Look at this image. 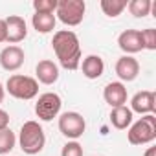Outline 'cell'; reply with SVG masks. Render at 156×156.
<instances>
[{
    "mask_svg": "<svg viewBox=\"0 0 156 156\" xmlns=\"http://www.w3.org/2000/svg\"><path fill=\"white\" fill-rule=\"evenodd\" d=\"M53 51L64 70H77L81 64V44L72 30H59L51 39Z\"/></svg>",
    "mask_w": 156,
    "mask_h": 156,
    "instance_id": "6da1fadb",
    "label": "cell"
},
{
    "mask_svg": "<svg viewBox=\"0 0 156 156\" xmlns=\"http://www.w3.org/2000/svg\"><path fill=\"white\" fill-rule=\"evenodd\" d=\"M61 107H62V101H61L59 94H55V92H44V94L39 96V99L35 103V114L42 121H51L53 118L59 116Z\"/></svg>",
    "mask_w": 156,
    "mask_h": 156,
    "instance_id": "52a82bcc",
    "label": "cell"
},
{
    "mask_svg": "<svg viewBox=\"0 0 156 156\" xmlns=\"http://www.w3.org/2000/svg\"><path fill=\"white\" fill-rule=\"evenodd\" d=\"M143 156H156V147H149Z\"/></svg>",
    "mask_w": 156,
    "mask_h": 156,
    "instance_id": "484cf974",
    "label": "cell"
},
{
    "mask_svg": "<svg viewBox=\"0 0 156 156\" xmlns=\"http://www.w3.org/2000/svg\"><path fill=\"white\" fill-rule=\"evenodd\" d=\"M103 98H105V101H107L112 108L123 107V105L127 103V88H125V85H123L121 81H112V83H108V85L105 87Z\"/></svg>",
    "mask_w": 156,
    "mask_h": 156,
    "instance_id": "5bb4252c",
    "label": "cell"
},
{
    "mask_svg": "<svg viewBox=\"0 0 156 156\" xmlns=\"http://www.w3.org/2000/svg\"><path fill=\"white\" fill-rule=\"evenodd\" d=\"M4 98H6V88H4V85H2V83H0V105H2Z\"/></svg>",
    "mask_w": 156,
    "mask_h": 156,
    "instance_id": "4316f807",
    "label": "cell"
},
{
    "mask_svg": "<svg viewBox=\"0 0 156 156\" xmlns=\"http://www.w3.org/2000/svg\"><path fill=\"white\" fill-rule=\"evenodd\" d=\"M156 110V94L152 90H141L132 96L130 99V112H138L141 116L145 114H154Z\"/></svg>",
    "mask_w": 156,
    "mask_h": 156,
    "instance_id": "9c48e42d",
    "label": "cell"
},
{
    "mask_svg": "<svg viewBox=\"0 0 156 156\" xmlns=\"http://www.w3.org/2000/svg\"><path fill=\"white\" fill-rule=\"evenodd\" d=\"M15 143H17V138H15V132L9 127L0 130V154L11 152L15 149Z\"/></svg>",
    "mask_w": 156,
    "mask_h": 156,
    "instance_id": "ffe728a7",
    "label": "cell"
},
{
    "mask_svg": "<svg viewBox=\"0 0 156 156\" xmlns=\"http://www.w3.org/2000/svg\"><path fill=\"white\" fill-rule=\"evenodd\" d=\"M138 73H140V62L132 55H123V57L118 59V62H116V75L121 81L130 83V81H134L138 77Z\"/></svg>",
    "mask_w": 156,
    "mask_h": 156,
    "instance_id": "8fae6325",
    "label": "cell"
},
{
    "mask_svg": "<svg viewBox=\"0 0 156 156\" xmlns=\"http://www.w3.org/2000/svg\"><path fill=\"white\" fill-rule=\"evenodd\" d=\"M19 145H20L22 152H26L30 156L39 154L46 145V136H44L42 127L37 121H26L19 132Z\"/></svg>",
    "mask_w": 156,
    "mask_h": 156,
    "instance_id": "7a4b0ae2",
    "label": "cell"
},
{
    "mask_svg": "<svg viewBox=\"0 0 156 156\" xmlns=\"http://www.w3.org/2000/svg\"><path fill=\"white\" fill-rule=\"evenodd\" d=\"M83 154H85V151L79 141H68V143H64V147L61 151V156H83Z\"/></svg>",
    "mask_w": 156,
    "mask_h": 156,
    "instance_id": "603a6c76",
    "label": "cell"
},
{
    "mask_svg": "<svg viewBox=\"0 0 156 156\" xmlns=\"http://www.w3.org/2000/svg\"><path fill=\"white\" fill-rule=\"evenodd\" d=\"M6 20V30H8V35H6V42H11V44H17V42H22L26 37H28V26H26V20L19 15H9Z\"/></svg>",
    "mask_w": 156,
    "mask_h": 156,
    "instance_id": "30bf717a",
    "label": "cell"
},
{
    "mask_svg": "<svg viewBox=\"0 0 156 156\" xmlns=\"http://www.w3.org/2000/svg\"><path fill=\"white\" fill-rule=\"evenodd\" d=\"M83 70V75L87 79H99L105 72V62L99 55H88L83 59V62L79 64Z\"/></svg>",
    "mask_w": 156,
    "mask_h": 156,
    "instance_id": "9a60e30c",
    "label": "cell"
},
{
    "mask_svg": "<svg viewBox=\"0 0 156 156\" xmlns=\"http://www.w3.org/2000/svg\"><path fill=\"white\" fill-rule=\"evenodd\" d=\"M8 127H9V114L4 108H0V130L8 129Z\"/></svg>",
    "mask_w": 156,
    "mask_h": 156,
    "instance_id": "cb8c5ba5",
    "label": "cell"
},
{
    "mask_svg": "<svg viewBox=\"0 0 156 156\" xmlns=\"http://www.w3.org/2000/svg\"><path fill=\"white\" fill-rule=\"evenodd\" d=\"M6 35H8L6 20H4V19H0V42H6Z\"/></svg>",
    "mask_w": 156,
    "mask_h": 156,
    "instance_id": "d4e9b609",
    "label": "cell"
},
{
    "mask_svg": "<svg viewBox=\"0 0 156 156\" xmlns=\"http://www.w3.org/2000/svg\"><path fill=\"white\" fill-rule=\"evenodd\" d=\"M140 35H141L143 50L154 51V50H156V30H154V28H147V30H141Z\"/></svg>",
    "mask_w": 156,
    "mask_h": 156,
    "instance_id": "44dd1931",
    "label": "cell"
},
{
    "mask_svg": "<svg viewBox=\"0 0 156 156\" xmlns=\"http://www.w3.org/2000/svg\"><path fill=\"white\" fill-rule=\"evenodd\" d=\"M118 46L125 51V55H134V53L141 51L143 50V44H141L140 30H125L123 33H119Z\"/></svg>",
    "mask_w": 156,
    "mask_h": 156,
    "instance_id": "7c38bea8",
    "label": "cell"
},
{
    "mask_svg": "<svg viewBox=\"0 0 156 156\" xmlns=\"http://www.w3.org/2000/svg\"><path fill=\"white\" fill-rule=\"evenodd\" d=\"M31 24H33V30L37 33H50L55 30L57 19L53 13H35L31 17Z\"/></svg>",
    "mask_w": 156,
    "mask_h": 156,
    "instance_id": "e0dca14e",
    "label": "cell"
},
{
    "mask_svg": "<svg viewBox=\"0 0 156 156\" xmlns=\"http://www.w3.org/2000/svg\"><path fill=\"white\" fill-rule=\"evenodd\" d=\"M24 59H26V53L17 44L6 46L2 51H0V66H2L6 72H17L24 64Z\"/></svg>",
    "mask_w": 156,
    "mask_h": 156,
    "instance_id": "ba28073f",
    "label": "cell"
},
{
    "mask_svg": "<svg viewBox=\"0 0 156 156\" xmlns=\"http://www.w3.org/2000/svg\"><path fill=\"white\" fill-rule=\"evenodd\" d=\"M85 0H57L55 19H59L66 26H79L85 19Z\"/></svg>",
    "mask_w": 156,
    "mask_h": 156,
    "instance_id": "5b68a950",
    "label": "cell"
},
{
    "mask_svg": "<svg viewBox=\"0 0 156 156\" xmlns=\"http://www.w3.org/2000/svg\"><path fill=\"white\" fill-rule=\"evenodd\" d=\"M35 75H37V83L53 85L59 79V66L50 59H42L35 66Z\"/></svg>",
    "mask_w": 156,
    "mask_h": 156,
    "instance_id": "4fadbf2b",
    "label": "cell"
},
{
    "mask_svg": "<svg viewBox=\"0 0 156 156\" xmlns=\"http://www.w3.org/2000/svg\"><path fill=\"white\" fill-rule=\"evenodd\" d=\"M35 13H53L57 9V0H33Z\"/></svg>",
    "mask_w": 156,
    "mask_h": 156,
    "instance_id": "7402d4cb",
    "label": "cell"
},
{
    "mask_svg": "<svg viewBox=\"0 0 156 156\" xmlns=\"http://www.w3.org/2000/svg\"><path fill=\"white\" fill-rule=\"evenodd\" d=\"M6 92H9V96H13L15 99L30 101V99L37 98L39 83H37L35 77L22 75V73H13V75H9V79L6 83Z\"/></svg>",
    "mask_w": 156,
    "mask_h": 156,
    "instance_id": "277c9868",
    "label": "cell"
},
{
    "mask_svg": "<svg viewBox=\"0 0 156 156\" xmlns=\"http://www.w3.org/2000/svg\"><path fill=\"white\" fill-rule=\"evenodd\" d=\"M127 140L130 145H145L156 140V116L145 114L129 127Z\"/></svg>",
    "mask_w": 156,
    "mask_h": 156,
    "instance_id": "3957f363",
    "label": "cell"
},
{
    "mask_svg": "<svg viewBox=\"0 0 156 156\" xmlns=\"http://www.w3.org/2000/svg\"><path fill=\"white\" fill-rule=\"evenodd\" d=\"M151 4H152L151 0H130V2L127 4V8H129L132 17L143 19V17L151 15Z\"/></svg>",
    "mask_w": 156,
    "mask_h": 156,
    "instance_id": "d6986e66",
    "label": "cell"
},
{
    "mask_svg": "<svg viewBox=\"0 0 156 156\" xmlns=\"http://www.w3.org/2000/svg\"><path fill=\"white\" fill-rule=\"evenodd\" d=\"M59 130L64 138L77 141L87 130V121L79 112H64L59 116Z\"/></svg>",
    "mask_w": 156,
    "mask_h": 156,
    "instance_id": "8992f818",
    "label": "cell"
},
{
    "mask_svg": "<svg viewBox=\"0 0 156 156\" xmlns=\"http://www.w3.org/2000/svg\"><path fill=\"white\" fill-rule=\"evenodd\" d=\"M110 123H112V127L118 129V130L129 129V127L132 125V112H130V108H129L127 105L112 108V112H110Z\"/></svg>",
    "mask_w": 156,
    "mask_h": 156,
    "instance_id": "2e32d148",
    "label": "cell"
},
{
    "mask_svg": "<svg viewBox=\"0 0 156 156\" xmlns=\"http://www.w3.org/2000/svg\"><path fill=\"white\" fill-rule=\"evenodd\" d=\"M127 0H101L99 6H101V11L110 17V19H116L123 13V9L127 8Z\"/></svg>",
    "mask_w": 156,
    "mask_h": 156,
    "instance_id": "ac0fdd59",
    "label": "cell"
}]
</instances>
